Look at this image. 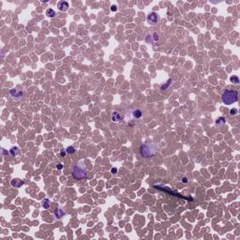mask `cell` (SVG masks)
I'll return each instance as SVG.
<instances>
[{
	"label": "cell",
	"mask_w": 240,
	"mask_h": 240,
	"mask_svg": "<svg viewBox=\"0 0 240 240\" xmlns=\"http://www.w3.org/2000/svg\"><path fill=\"white\" fill-rule=\"evenodd\" d=\"M222 101L226 105H231L237 101L238 91L236 90H225L222 94Z\"/></svg>",
	"instance_id": "obj_1"
},
{
	"label": "cell",
	"mask_w": 240,
	"mask_h": 240,
	"mask_svg": "<svg viewBox=\"0 0 240 240\" xmlns=\"http://www.w3.org/2000/svg\"><path fill=\"white\" fill-rule=\"evenodd\" d=\"M72 175L76 179H83L86 177V171L84 166L80 164H77L73 166L72 168Z\"/></svg>",
	"instance_id": "obj_2"
},
{
	"label": "cell",
	"mask_w": 240,
	"mask_h": 240,
	"mask_svg": "<svg viewBox=\"0 0 240 240\" xmlns=\"http://www.w3.org/2000/svg\"><path fill=\"white\" fill-rule=\"evenodd\" d=\"M140 151H141V155L143 157H145V158L151 157V156H153L155 154V148L152 147V145H147V144L143 145L141 146V148H140Z\"/></svg>",
	"instance_id": "obj_3"
},
{
	"label": "cell",
	"mask_w": 240,
	"mask_h": 240,
	"mask_svg": "<svg viewBox=\"0 0 240 240\" xmlns=\"http://www.w3.org/2000/svg\"><path fill=\"white\" fill-rule=\"evenodd\" d=\"M146 20L148 22V24L151 25H156L158 24V21H159V16L156 12H150L149 14L147 15L146 17Z\"/></svg>",
	"instance_id": "obj_4"
},
{
	"label": "cell",
	"mask_w": 240,
	"mask_h": 240,
	"mask_svg": "<svg viewBox=\"0 0 240 240\" xmlns=\"http://www.w3.org/2000/svg\"><path fill=\"white\" fill-rule=\"evenodd\" d=\"M155 188L158 189V190H160L164 191V192L168 193V194H171V195H173V196H176V197H178V198H184V197H182V196L180 194H178V193H176V192H175V191H172L168 187H162V186H160V185H157V186H155Z\"/></svg>",
	"instance_id": "obj_5"
},
{
	"label": "cell",
	"mask_w": 240,
	"mask_h": 240,
	"mask_svg": "<svg viewBox=\"0 0 240 240\" xmlns=\"http://www.w3.org/2000/svg\"><path fill=\"white\" fill-rule=\"evenodd\" d=\"M158 40H159V36H158L157 33H154V34H152V35H148V36L146 37V41H147L148 43L150 42V43L155 44Z\"/></svg>",
	"instance_id": "obj_6"
},
{
	"label": "cell",
	"mask_w": 240,
	"mask_h": 240,
	"mask_svg": "<svg viewBox=\"0 0 240 240\" xmlns=\"http://www.w3.org/2000/svg\"><path fill=\"white\" fill-rule=\"evenodd\" d=\"M57 8L60 11H66L69 9V4L66 1H60L57 4Z\"/></svg>",
	"instance_id": "obj_7"
},
{
	"label": "cell",
	"mask_w": 240,
	"mask_h": 240,
	"mask_svg": "<svg viewBox=\"0 0 240 240\" xmlns=\"http://www.w3.org/2000/svg\"><path fill=\"white\" fill-rule=\"evenodd\" d=\"M10 95L13 97L14 100H20L21 97H22L24 94H23L22 91H19V90H16V89H11L10 90Z\"/></svg>",
	"instance_id": "obj_8"
},
{
	"label": "cell",
	"mask_w": 240,
	"mask_h": 240,
	"mask_svg": "<svg viewBox=\"0 0 240 240\" xmlns=\"http://www.w3.org/2000/svg\"><path fill=\"white\" fill-rule=\"evenodd\" d=\"M111 118H112V121H114V122H119L120 120L122 119V116L120 115V114L117 111H114L111 115Z\"/></svg>",
	"instance_id": "obj_9"
},
{
	"label": "cell",
	"mask_w": 240,
	"mask_h": 240,
	"mask_svg": "<svg viewBox=\"0 0 240 240\" xmlns=\"http://www.w3.org/2000/svg\"><path fill=\"white\" fill-rule=\"evenodd\" d=\"M10 183H11V186L14 187V188H21V187L24 185V181L21 179H18V178L11 180Z\"/></svg>",
	"instance_id": "obj_10"
},
{
	"label": "cell",
	"mask_w": 240,
	"mask_h": 240,
	"mask_svg": "<svg viewBox=\"0 0 240 240\" xmlns=\"http://www.w3.org/2000/svg\"><path fill=\"white\" fill-rule=\"evenodd\" d=\"M19 152H20V149L18 146H13L10 150V153L11 154V156H17L19 154Z\"/></svg>",
	"instance_id": "obj_11"
},
{
	"label": "cell",
	"mask_w": 240,
	"mask_h": 240,
	"mask_svg": "<svg viewBox=\"0 0 240 240\" xmlns=\"http://www.w3.org/2000/svg\"><path fill=\"white\" fill-rule=\"evenodd\" d=\"M50 206H51L50 200H48V199H44V200L42 201V207L45 208V209H48V208H50Z\"/></svg>",
	"instance_id": "obj_12"
},
{
	"label": "cell",
	"mask_w": 240,
	"mask_h": 240,
	"mask_svg": "<svg viewBox=\"0 0 240 240\" xmlns=\"http://www.w3.org/2000/svg\"><path fill=\"white\" fill-rule=\"evenodd\" d=\"M46 15L48 16V17H51V18H53V17H55L56 13H55V11L53 10V9H48L47 10H46Z\"/></svg>",
	"instance_id": "obj_13"
},
{
	"label": "cell",
	"mask_w": 240,
	"mask_h": 240,
	"mask_svg": "<svg viewBox=\"0 0 240 240\" xmlns=\"http://www.w3.org/2000/svg\"><path fill=\"white\" fill-rule=\"evenodd\" d=\"M55 217L57 218V219H59V218H62L64 215H65V213H64V211L61 209H56L55 211Z\"/></svg>",
	"instance_id": "obj_14"
},
{
	"label": "cell",
	"mask_w": 240,
	"mask_h": 240,
	"mask_svg": "<svg viewBox=\"0 0 240 240\" xmlns=\"http://www.w3.org/2000/svg\"><path fill=\"white\" fill-rule=\"evenodd\" d=\"M133 116H134L135 118H140L141 116H142V115H143V113H142V111L141 110H139V109H137V110H135L133 111Z\"/></svg>",
	"instance_id": "obj_15"
},
{
	"label": "cell",
	"mask_w": 240,
	"mask_h": 240,
	"mask_svg": "<svg viewBox=\"0 0 240 240\" xmlns=\"http://www.w3.org/2000/svg\"><path fill=\"white\" fill-rule=\"evenodd\" d=\"M216 124H217L218 126H221V125L225 124V118L224 117H220V118H218V120L216 121Z\"/></svg>",
	"instance_id": "obj_16"
},
{
	"label": "cell",
	"mask_w": 240,
	"mask_h": 240,
	"mask_svg": "<svg viewBox=\"0 0 240 240\" xmlns=\"http://www.w3.org/2000/svg\"><path fill=\"white\" fill-rule=\"evenodd\" d=\"M171 84H172V79H169V80L167 81V84H166V85H163L161 86V90H166L170 85H171Z\"/></svg>",
	"instance_id": "obj_17"
},
{
	"label": "cell",
	"mask_w": 240,
	"mask_h": 240,
	"mask_svg": "<svg viewBox=\"0 0 240 240\" xmlns=\"http://www.w3.org/2000/svg\"><path fill=\"white\" fill-rule=\"evenodd\" d=\"M231 82L234 83L235 85H238L239 84V79H238L237 76H233V77H231Z\"/></svg>",
	"instance_id": "obj_18"
},
{
	"label": "cell",
	"mask_w": 240,
	"mask_h": 240,
	"mask_svg": "<svg viewBox=\"0 0 240 240\" xmlns=\"http://www.w3.org/2000/svg\"><path fill=\"white\" fill-rule=\"evenodd\" d=\"M66 151H67L68 153H70V154H73L75 152V149L73 146H68L67 149H66Z\"/></svg>",
	"instance_id": "obj_19"
},
{
	"label": "cell",
	"mask_w": 240,
	"mask_h": 240,
	"mask_svg": "<svg viewBox=\"0 0 240 240\" xmlns=\"http://www.w3.org/2000/svg\"><path fill=\"white\" fill-rule=\"evenodd\" d=\"M111 10H112V11H116V10H117V7H116L115 5H113V6L111 7Z\"/></svg>",
	"instance_id": "obj_20"
},
{
	"label": "cell",
	"mask_w": 240,
	"mask_h": 240,
	"mask_svg": "<svg viewBox=\"0 0 240 240\" xmlns=\"http://www.w3.org/2000/svg\"><path fill=\"white\" fill-rule=\"evenodd\" d=\"M230 112H231V113H230L231 115H235V114L237 113V110H236V109H232Z\"/></svg>",
	"instance_id": "obj_21"
},
{
	"label": "cell",
	"mask_w": 240,
	"mask_h": 240,
	"mask_svg": "<svg viewBox=\"0 0 240 240\" xmlns=\"http://www.w3.org/2000/svg\"><path fill=\"white\" fill-rule=\"evenodd\" d=\"M56 168H57L58 170H61V169H63V164H61V163L57 164V165H56Z\"/></svg>",
	"instance_id": "obj_22"
},
{
	"label": "cell",
	"mask_w": 240,
	"mask_h": 240,
	"mask_svg": "<svg viewBox=\"0 0 240 240\" xmlns=\"http://www.w3.org/2000/svg\"><path fill=\"white\" fill-rule=\"evenodd\" d=\"M116 172H117V169H116V168H113V169H112V173H114V174H115V173H116Z\"/></svg>",
	"instance_id": "obj_23"
},
{
	"label": "cell",
	"mask_w": 240,
	"mask_h": 240,
	"mask_svg": "<svg viewBox=\"0 0 240 240\" xmlns=\"http://www.w3.org/2000/svg\"><path fill=\"white\" fill-rule=\"evenodd\" d=\"M182 182H183V183H187V182H188V179H187L186 177H184V178L182 179Z\"/></svg>",
	"instance_id": "obj_24"
},
{
	"label": "cell",
	"mask_w": 240,
	"mask_h": 240,
	"mask_svg": "<svg viewBox=\"0 0 240 240\" xmlns=\"http://www.w3.org/2000/svg\"><path fill=\"white\" fill-rule=\"evenodd\" d=\"M61 156H62V157H64V156H65V153H64V152H62V153H61Z\"/></svg>",
	"instance_id": "obj_25"
}]
</instances>
